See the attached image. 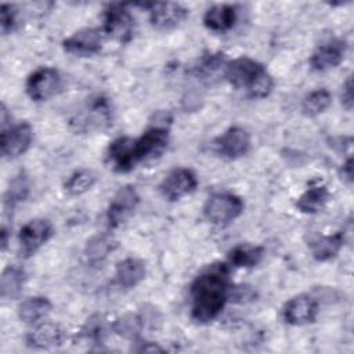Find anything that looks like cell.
<instances>
[{
	"label": "cell",
	"mask_w": 354,
	"mask_h": 354,
	"mask_svg": "<svg viewBox=\"0 0 354 354\" xmlns=\"http://www.w3.org/2000/svg\"><path fill=\"white\" fill-rule=\"evenodd\" d=\"M228 263L206 266L194 279L189 289L191 317L198 324H207L218 317L231 293Z\"/></svg>",
	"instance_id": "1"
},
{
	"label": "cell",
	"mask_w": 354,
	"mask_h": 354,
	"mask_svg": "<svg viewBox=\"0 0 354 354\" xmlns=\"http://www.w3.org/2000/svg\"><path fill=\"white\" fill-rule=\"evenodd\" d=\"M243 202L231 192H214L203 206V214L207 221L224 225L234 221L243 212Z\"/></svg>",
	"instance_id": "2"
},
{
	"label": "cell",
	"mask_w": 354,
	"mask_h": 354,
	"mask_svg": "<svg viewBox=\"0 0 354 354\" xmlns=\"http://www.w3.org/2000/svg\"><path fill=\"white\" fill-rule=\"evenodd\" d=\"M102 32L119 43H129L134 33V18L124 3H111L104 11Z\"/></svg>",
	"instance_id": "3"
},
{
	"label": "cell",
	"mask_w": 354,
	"mask_h": 354,
	"mask_svg": "<svg viewBox=\"0 0 354 354\" xmlns=\"http://www.w3.org/2000/svg\"><path fill=\"white\" fill-rule=\"evenodd\" d=\"M71 124L76 131L87 133L90 130L104 129L112 124V109L108 98H93L77 115L71 119Z\"/></svg>",
	"instance_id": "4"
},
{
	"label": "cell",
	"mask_w": 354,
	"mask_h": 354,
	"mask_svg": "<svg viewBox=\"0 0 354 354\" xmlns=\"http://www.w3.org/2000/svg\"><path fill=\"white\" fill-rule=\"evenodd\" d=\"M62 77L55 68L41 66L32 72L25 83L26 94L32 101H46L59 93Z\"/></svg>",
	"instance_id": "5"
},
{
	"label": "cell",
	"mask_w": 354,
	"mask_h": 354,
	"mask_svg": "<svg viewBox=\"0 0 354 354\" xmlns=\"http://www.w3.org/2000/svg\"><path fill=\"white\" fill-rule=\"evenodd\" d=\"M266 71V66L249 57H238L227 62L224 79L235 88H245L246 91Z\"/></svg>",
	"instance_id": "6"
},
{
	"label": "cell",
	"mask_w": 354,
	"mask_h": 354,
	"mask_svg": "<svg viewBox=\"0 0 354 354\" xmlns=\"http://www.w3.org/2000/svg\"><path fill=\"white\" fill-rule=\"evenodd\" d=\"M198 185L196 174L188 167H176L159 184L162 196L170 202L183 199L195 191Z\"/></svg>",
	"instance_id": "7"
},
{
	"label": "cell",
	"mask_w": 354,
	"mask_h": 354,
	"mask_svg": "<svg viewBox=\"0 0 354 354\" xmlns=\"http://www.w3.org/2000/svg\"><path fill=\"white\" fill-rule=\"evenodd\" d=\"M33 140V129L29 123L22 122L1 130L0 151L3 158L15 159L25 153Z\"/></svg>",
	"instance_id": "8"
},
{
	"label": "cell",
	"mask_w": 354,
	"mask_h": 354,
	"mask_svg": "<svg viewBox=\"0 0 354 354\" xmlns=\"http://www.w3.org/2000/svg\"><path fill=\"white\" fill-rule=\"evenodd\" d=\"M140 202V196L133 185L120 187L113 195L108 209H106V221L111 228L122 225L136 210Z\"/></svg>",
	"instance_id": "9"
},
{
	"label": "cell",
	"mask_w": 354,
	"mask_h": 354,
	"mask_svg": "<svg viewBox=\"0 0 354 354\" xmlns=\"http://www.w3.org/2000/svg\"><path fill=\"white\" fill-rule=\"evenodd\" d=\"M53 236V224L47 218H32L19 231L21 253L28 257L35 254Z\"/></svg>",
	"instance_id": "10"
},
{
	"label": "cell",
	"mask_w": 354,
	"mask_h": 354,
	"mask_svg": "<svg viewBox=\"0 0 354 354\" xmlns=\"http://www.w3.org/2000/svg\"><path fill=\"white\" fill-rule=\"evenodd\" d=\"M250 148V136L241 126H231L214 141L216 152L225 159H238L248 153Z\"/></svg>",
	"instance_id": "11"
},
{
	"label": "cell",
	"mask_w": 354,
	"mask_h": 354,
	"mask_svg": "<svg viewBox=\"0 0 354 354\" xmlns=\"http://www.w3.org/2000/svg\"><path fill=\"white\" fill-rule=\"evenodd\" d=\"M318 300L310 295H297L292 297L282 310V317L289 325H306L315 321L318 315Z\"/></svg>",
	"instance_id": "12"
},
{
	"label": "cell",
	"mask_w": 354,
	"mask_h": 354,
	"mask_svg": "<svg viewBox=\"0 0 354 354\" xmlns=\"http://www.w3.org/2000/svg\"><path fill=\"white\" fill-rule=\"evenodd\" d=\"M62 47L66 53L90 57L101 51L102 47V30L95 28H83L72 33L62 41Z\"/></svg>",
	"instance_id": "13"
},
{
	"label": "cell",
	"mask_w": 354,
	"mask_h": 354,
	"mask_svg": "<svg viewBox=\"0 0 354 354\" xmlns=\"http://www.w3.org/2000/svg\"><path fill=\"white\" fill-rule=\"evenodd\" d=\"M148 11L151 25L158 30L174 29L188 17V10L184 6L171 1L152 3Z\"/></svg>",
	"instance_id": "14"
},
{
	"label": "cell",
	"mask_w": 354,
	"mask_h": 354,
	"mask_svg": "<svg viewBox=\"0 0 354 354\" xmlns=\"http://www.w3.org/2000/svg\"><path fill=\"white\" fill-rule=\"evenodd\" d=\"M347 44L342 39H333L318 46L310 57V65L314 71L325 72L336 68L346 55Z\"/></svg>",
	"instance_id": "15"
},
{
	"label": "cell",
	"mask_w": 354,
	"mask_h": 354,
	"mask_svg": "<svg viewBox=\"0 0 354 354\" xmlns=\"http://www.w3.org/2000/svg\"><path fill=\"white\" fill-rule=\"evenodd\" d=\"M134 138L118 137L106 148V162L116 173H127L137 165L134 159Z\"/></svg>",
	"instance_id": "16"
},
{
	"label": "cell",
	"mask_w": 354,
	"mask_h": 354,
	"mask_svg": "<svg viewBox=\"0 0 354 354\" xmlns=\"http://www.w3.org/2000/svg\"><path fill=\"white\" fill-rule=\"evenodd\" d=\"M344 245V232L337 231L329 235L310 234L307 238V246L311 256L317 261H328L333 259Z\"/></svg>",
	"instance_id": "17"
},
{
	"label": "cell",
	"mask_w": 354,
	"mask_h": 354,
	"mask_svg": "<svg viewBox=\"0 0 354 354\" xmlns=\"http://www.w3.org/2000/svg\"><path fill=\"white\" fill-rule=\"evenodd\" d=\"M65 339V332L58 324L43 321L26 335V344L32 348L44 350L59 346Z\"/></svg>",
	"instance_id": "18"
},
{
	"label": "cell",
	"mask_w": 354,
	"mask_h": 354,
	"mask_svg": "<svg viewBox=\"0 0 354 354\" xmlns=\"http://www.w3.org/2000/svg\"><path fill=\"white\" fill-rule=\"evenodd\" d=\"M236 22V8L231 4H214L206 10L203 25L216 33H224L232 29Z\"/></svg>",
	"instance_id": "19"
},
{
	"label": "cell",
	"mask_w": 354,
	"mask_h": 354,
	"mask_svg": "<svg viewBox=\"0 0 354 354\" xmlns=\"http://www.w3.org/2000/svg\"><path fill=\"white\" fill-rule=\"evenodd\" d=\"M145 274L147 270L142 260L137 257H126L116 264L115 279L120 288L131 289L144 281Z\"/></svg>",
	"instance_id": "20"
},
{
	"label": "cell",
	"mask_w": 354,
	"mask_h": 354,
	"mask_svg": "<svg viewBox=\"0 0 354 354\" xmlns=\"http://www.w3.org/2000/svg\"><path fill=\"white\" fill-rule=\"evenodd\" d=\"M264 254V248L259 245L241 243L228 252V266L235 268H252L257 266Z\"/></svg>",
	"instance_id": "21"
},
{
	"label": "cell",
	"mask_w": 354,
	"mask_h": 354,
	"mask_svg": "<svg viewBox=\"0 0 354 354\" xmlns=\"http://www.w3.org/2000/svg\"><path fill=\"white\" fill-rule=\"evenodd\" d=\"M25 271L12 264L3 270L0 277V296L3 300H14L19 297L25 285Z\"/></svg>",
	"instance_id": "22"
},
{
	"label": "cell",
	"mask_w": 354,
	"mask_h": 354,
	"mask_svg": "<svg viewBox=\"0 0 354 354\" xmlns=\"http://www.w3.org/2000/svg\"><path fill=\"white\" fill-rule=\"evenodd\" d=\"M116 243L109 234H97L91 236L84 246V259L88 264H101L115 249Z\"/></svg>",
	"instance_id": "23"
},
{
	"label": "cell",
	"mask_w": 354,
	"mask_h": 354,
	"mask_svg": "<svg viewBox=\"0 0 354 354\" xmlns=\"http://www.w3.org/2000/svg\"><path fill=\"white\" fill-rule=\"evenodd\" d=\"M227 59L223 53H210L201 58L196 66V75L206 83H213L221 76L224 77Z\"/></svg>",
	"instance_id": "24"
},
{
	"label": "cell",
	"mask_w": 354,
	"mask_h": 354,
	"mask_svg": "<svg viewBox=\"0 0 354 354\" xmlns=\"http://www.w3.org/2000/svg\"><path fill=\"white\" fill-rule=\"evenodd\" d=\"M329 199V191L325 185H311L296 202V207L306 214H314L322 210Z\"/></svg>",
	"instance_id": "25"
},
{
	"label": "cell",
	"mask_w": 354,
	"mask_h": 354,
	"mask_svg": "<svg viewBox=\"0 0 354 354\" xmlns=\"http://www.w3.org/2000/svg\"><path fill=\"white\" fill-rule=\"evenodd\" d=\"M51 310V303L44 296L28 297L18 306V317L25 324H37Z\"/></svg>",
	"instance_id": "26"
},
{
	"label": "cell",
	"mask_w": 354,
	"mask_h": 354,
	"mask_svg": "<svg viewBox=\"0 0 354 354\" xmlns=\"http://www.w3.org/2000/svg\"><path fill=\"white\" fill-rule=\"evenodd\" d=\"M29 195V180L25 171H19L11 181L4 194V210L12 212V209L24 202Z\"/></svg>",
	"instance_id": "27"
},
{
	"label": "cell",
	"mask_w": 354,
	"mask_h": 354,
	"mask_svg": "<svg viewBox=\"0 0 354 354\" xmlns=\"http://www.w3.org/2000/svg\"><path fill=\"white\" fill-rule=\"evenodd\" d=\"M332 104V95L326 88H317L308 93L301 101V112L307 118H315L324 113Z\"/></svg>",
	"instance_id": "28"
},
{
	"label": "cell",
	"mask_w": 354,
	"mask_h": 354,
	"mask_svg": "<svg viewBox=\"0 0 354 354\" xmlns=\"http://www.w3.org/2000/svg\"><path fill=\"white\" fill-rule=\"evenodd\" d=\"M142 328H144V322L141 315L138 314H124L116 318L112 324V329L115 333L134 342L138 340Z\"/></svg>",
	"instance_id": "29"
},
{
	"label": "cell",
	"mask_w": 354,
	"mask_h": 354,
	"mask_svg": "<svg viewBox=\"0 0 354 354\" xmlns=\"http://www.w3.org/2000/svg\"><path fill=\"white\" fill-rule=\"evenodd\" d=\"M95 183H97L95 173L88 169H82L69 176V178L64 184V188L69 195L76 196L91 189Z\"/></svg>",
	"instance_id": "30"
},
{
	"label": "cell",
	"mask_w": 354,
	"mask_h": 354,
	"mask_svg": "<svg viewBox=\"0 0 354 354\" xmlns=\"http://www.w3.org/2000/svg\"><path fill=\"white\" fill-rule=\"evenodd\" d=\"M104 335H105V325L100 315H94L90 319H87V322L80 330V336L93 343L101 342Z\"/></svg>",
	"instance_id": "31"
},
{
	"label": "cell",
	"mask_w": 354,
	"mask_h": 354,
	"mask_svg": "<svg viewBox=\"0 0 354 354\" xmlns=\"http://www.w3.org/2000/svg\"><path fill=\"white\" fill-rule=\"evenodd\" d=\"M17 15L18 11L12 4H1L0 7V26L1 33L8 35L14 30L17 25Z\"/></svg>",
	"instance_id": "32"
},
{
	"label": "cell",
	"mask_w": 354,
	"mask_h": 354,
	"mask_svg": "<svg viewBox=\"0 0 354 354\" xmlns=\"http://www.w3.org/2000/svg\"><path fill=\"white\" fill-rule=\"evenodd\" d=\"M353 79L351 76L347 77V80L343 83L342 86V93H340V100H342V105L347 109V111H351L353 109V104H354V100H353Z\"/></svg>",
	"instance_id": "33"
},
{
	"label": "cell",
	"mask_w": 354,
	"mask_h": 354,
	"mask_svg": "<svg viewBox=\"0 0 354 354\" xmlns=\"http://www.w3.org/2000/svg\"><path fill=\"white\" fill-rule=\"evenodd\" d=\"M342 174H343V177L347 180V183H351V181H353V159H351V156L343 163Z\"/></svg>",
	"instance_id": "34"
},
{
	"label": "cell",
	"mask_w": 354,
	"mask_h": 354,
	"mask_svg": "<svg viewBox=\"0 0 354 354\" xmlns=\"http://www.w3.org/2000/svg\"><path fill=\"white\" fill-rule=\"evenodd\" d=\"M137 344H140L138 348H136L137 351H163L162 347H159L158 344L152 343V342H142V340H138Z\"/></svg>",
	"instance_id": "35"
},
{
	"label": "cell",
	"mask_w": 354,
	"mask_h": 354,
	"mask_svg": "<svg viewBox=\"0 0 354 354\" xmlns=\"http://www.w3.org/2000/svg\"><path fill=\"white\" fill-rule=\"evenodd\" d=\"M1 250L4 252L7 249V243H8V230L6 225L1 227Z\"/></svg>",
	"instance_id": "36"
}]
</instances>
